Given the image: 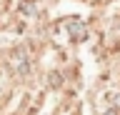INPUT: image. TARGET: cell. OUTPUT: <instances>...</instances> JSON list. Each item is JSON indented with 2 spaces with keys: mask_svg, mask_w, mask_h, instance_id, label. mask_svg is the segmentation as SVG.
<instances>
[{
  "mask_svg": "<svg viewBox=\"0 0 120 115\" xmlns=\"http://www.w3.org/2000/svg\"><path fill=\"white\" fill-rule=\"evenodd\" d=\"M33 5H35V0H22L20 10H22V13H33Z\"/></svg>",
  "mask_w": 120,
  "mask_h": 115,
  "instance_id": "1",
  "label": "cell"
}]
</instances>
